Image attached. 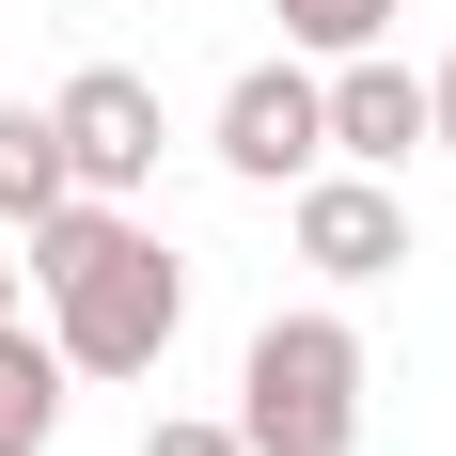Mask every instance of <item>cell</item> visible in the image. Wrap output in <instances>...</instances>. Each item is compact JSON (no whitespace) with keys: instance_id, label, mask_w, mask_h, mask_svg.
Here are the masks:
<instances>
[{"instance_id":"cell-1","label":"cell","mask_w":456,"mask_h":456,"mask_svg":"<svg viewBox=\"0 0 456 456\" xmlns=\"http://www.w3.org/2000/svg\"><path fill=\"white\" fill-rule=\"evenodd\" d=\"M32 299H47V346H63V378H158L189 330V283L174 252L110 205V189H63L32 221Z\"/></svg>"},{"instance_id":"cell-2","label":"cell","mask_w":456,"mask_h":456,"mask_svg":"<svg viewBox=\"0 0 456 456\" xmlns=\"http://www.w3.org/2000/svg\"><path fill=\"white\" fill-rule=\"evenodd\" d=\"M236 441L252 456H346L362 441V330L346 315H268L236 362Z\"/></svg>"},{"instance_id":"cell-3","label":"cell","mask_w":456,"mask_h":456,"mask_svg":"<svg viewBox=\"0 0 456 456\" xmlns=\"http://www.w3.org/2000/svg\"><path fill=\"white\" fill-rule=\"evenodd\" d=\"M47 126H63V174L79 189H110V205H142L158 189V79H126V63H79V79L47 94Z\"/></svg>"},{"instance_id":"cell-4","label":"cell","mask_w":456,"mask_h":456,"mask_svg":"<svg viewBox=\"0 0 456 456\" xmlns=\"http://www.w3.org/2000/svg\"><path fill=\"white\" fill-rule=\"evenodd\" d=\"M221 158H236L252 189H299V174L330 158V79L299 63V47H283V63H252V79L221 94Z\"/></svg>"},{"instance_id":"cell-5","label":"cell","mask_w":456,"mask_h":456,"mask_svg":"<svg viewBox=\"0 0 456 456\" xmlns=\"http://www.w3.org/2000/svg\"><path fill=\"white\" fill-rule=\"evenodd\" d=\"M299 268H330V283H394L410 268V205L346 158V174H299Z\"/></svg>"},{"instance_id":"cell-6","label":"cell","mask_w":456,"mask_h":456,"mask_svg":"<svg viewBox=\"0 0 456 456\" xmlns=\"http://www.w3.org/2000/svg\"><path fill=\"white\" fill-rule=\"evenodd\" d=\"M425 142V79L394 63V47H346L330 63V158H362V174H394Z\"/></svg>"},{"instance_id":"cell-7","label":"cell","mask_w":456,"mask_h":456,"mask_svg":"<svg viewBox=\"0 0 456 456\" xmlns=\"http://www.w3.org/2000/svg\"><path fill=\"white\" fill-rule=\"evenodd\" d=\"M63 189H79V174H63V126H47L32 94H0V236H16V221H47Z\"/></svg>"},{"instance_id":"cell-8","label":"cell","mask_w":456,"mask_h":456,"mask_svg":"<svg viewBox=\"0 0 456 456\" xmlns=\"http://www.w3.org/2000/svg\"><path fill=\"white\" fill-rule=\"evenodd\" d=\"M47 425H63V346L16 315L0 330V456H47Z\"/></svg>"},{"instance_id":"cell-9","label":"cell","mask_w":456,"mask_h":456,"mask_svg":"<svg viewBox=\"0 0 456 456\" xmlns=\"http://www.w3.org/2000/svg\"><path fill=\"white\" fill-rule=\"evenodd\" d=\"M268 16H283V47H299V63H346V47H378L410 0H268Z\"/></svg>"},{"instance_id":"cell-10","label":"cell","mask_w":456,"mask_h":456,"mask_svg":"<svg viewBox=\"0 0 456 456\" xmlns=\"http://www.w3.org/2000/svg\"><path fill=\"white\" fill-rule=\"evenodd\" d=\"M142 456H252V441H236V425H158Z\"/></svg>"},{"instance_id":"cell-11","label":"cell","mask_w":456,"mask_h":456,"mask_svg":"<svg viewBox=\"0 0 456 456\" xmlns=\"http://www.w3.org/2000/svg\"><path fill=\"white\" fill-rule=\"evenodd\" d=\"M425 142H456V63H441V79H425Z\"/></svg>"},{"instance_id":"cell-12","label":"cell","mask_w":456,"mask_h":456,"mask_svg":"<svg viewBox=\"0 0 456 456\" xmlns=\"http://www.w3.org/2000/svg\"><path fill=\"white\" fill-rule=\"evenodd\" d=\"M16 315H32V283H16V252H0V330H16Z\"/></svg>"}]
</instances>
